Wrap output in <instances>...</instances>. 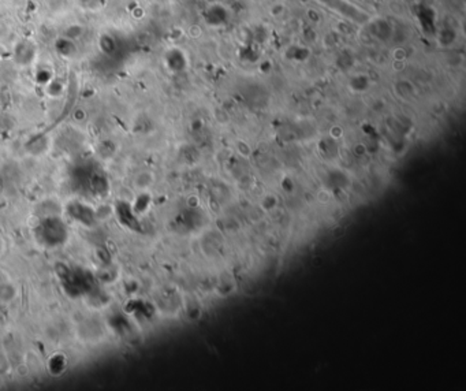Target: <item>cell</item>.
Returning <instances> with one entry per match:
<instances>
[{
  "instance_id": "obj_1",
  "label": "cell",
  "mask_w": 466,
  "mask_h": 391,
  "mask_svg": "<svg viewBox=\"0 0 466 391\" xmlns=\"http://www.w3.org/2000/svg\"><path fill=\"white\" fill-rule=\"evenodd\" d=\"M15 286L11 283L0 284V302H11L15 298Z\"/></svg>"
}]
</instances>
